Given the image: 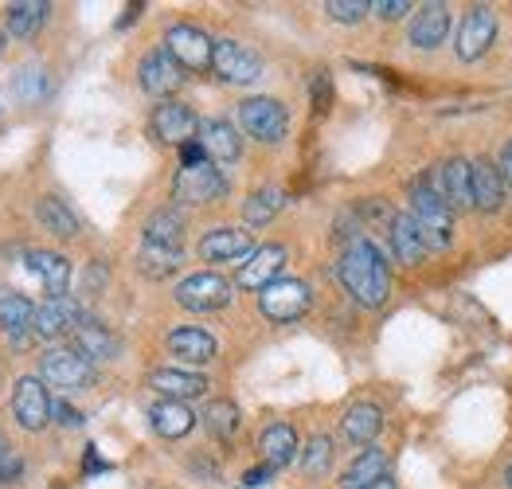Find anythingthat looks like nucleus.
I'll return each instance as SVG.
<instances>
[{
	"instance_id": "obj_1",
	"label": "nucleus",
	"mask_w": 512,
	"mask_h": 489,
	"mask_svg": "<svg viewBox=\"0 0 512 489\" xmlns=\"http://www.w3.org/2000/svg\"><path fill=\"white\" fill-rule=\"evenodd\" d=\"M337 274H341L344 290H348L360 306H368V310L384 306L387 294H391V274H387L384 255H380V247H376L372 239H364V235L344 247L341 263H337Z\"/></svg>"
},
{
	"instance_id": "obj_2",
	"label": "nucleus",
	"mask_w": 512,
	"mask_h": 489,
	"mask_svg": "<svg viewBox=\"0 0 512 489\" xmlns=\"http://www.w3.org/2000/svg\"><path fill=\"white\" fill-rule=\"evenodd\" d=\"M407 216L415 223V231L423 235L427 251H446L450 247V239H454V212L434 192V184H427V180L411 184V212Z\"/></svg>"
},
{
	"instance_id": "obj_3",
	"label": "nucleus",
	"mask_w": 512,
	"mask_h": 489,
	"mask_svg": "<svg viewBox=\"0 0 512 489\" xmlns=\"http://www.w3.org/2000/svg\"><path fill=\"white\" fill-rule=\"evenodd\" d=\"M40 376L47 384H55V388L75 392V388H90L94 384V364L79 349H71V345H55V349H47L40 356Z\"/></svg>"
},
{
	"instance_id": "obj_4",
	"label": "nucleus",
	"mask_w": 512,
	"mask_h": 489,
	"mask_svg": "<svg viewBox=\"0 0 512 489\" xmlns=\"http://www.w3.org/2000/svg\"><path fill=\"white\" fill-rule=\"evenodd\" d=\"M165 51L180 71H212L215 40L208 32H200L196 24H172L165 32Z\"/></svg>"
},
{
	"instance_id": "obj_5",
	"label": "nucleus",
	"mask_w": 512,
	"mask_h": 489,
	"mask_svg": "<svg viewBox=\"0 0 512 489\" xmlns=\"http://www.w3.org/2000/svg\"><path fill=\"white\" fill-rule=\"evenodd\" d=\"M239 126L262 145H278L290 130V114L278 98H247L239 106Z\"/></svg>"
},
{
	"instance_id": "obj_6",
	"label": "nucleus",
	"mask_w": 512,
	"mask_h": 489,
	"mask_svg": "<svg viewBox=\"0 0 512 489\" xmlns=\"http://www.w3.org/2000/svg\"><path fill=\"white\" fill-rule=\"evenodd\" d=\"M309 302H313V290L301 282V278H278V282H270L262 294H258V310L262 317H270V321H298L301 313L309 310Z\"/></svg>"
},
{
	"instance_id": "obj_7",
	"label": "nucleus",
	"mask_w": 512,
	"mask_h": 489,
	"mask_svg": "<svg viewBox=\"0 0 512 489\" xmlns=\"http://www.w3.org/2000/svg\"><path fill=\"white\" fill-rule=\"evenodd\" d=\"M176 302L192 313H215L231 302V282H227L223 274H212V270L188 274V278L176 286Z\"/></svg>"
},
{
	"instance_id": "obj_8",
	"label": "nucleus",
	"mask_w": 512,
	"mask_h": 489,
	"mask_svg": "<svg viewBox=\"0 0 512 489\" xmlns=\"http://www.w3.org/2000/svg\"><path fill=\"white\" fill-rule=\"evenodd\" d=\"M212 71L223 83L247 87V83H258V79H262V59H258L247 44H239V40H215Z\"/></svg>"
},
{
	"instance_id": "obj_9",
	"label": "nucleus",
	"mask_w": 512,
	"mask_h": 489,
	"mask_svg": "<svg viewBox=\"0 0 512 489\" xmlns=\"http://www.w3.org/2000/svg\"><path fill=\"white\" fill-rule=\"evenodd\" d=\"M172 196L180 204H212V200L227 196V177L215 169L212 161L192 165V169H180V177L172 184Z\"/></svg>"
},
{
	"instance_id": "obj_10",
	"label": "nucleus",
	"mask_w": 512,
	"mask_h": 489,
	"mask_svg": "<svg viewBox=\"0 0 512 489\" xmlns=\"http://www.w3.org/2000/svg\"><path fill=\"white\" fill-rule=\"evenodd\" d=\"M86 321L83 306H79V298H47L36 317H32V333L40 337V341H55V337H67V333H75L79 325Z\"/></svg>"
},
{
	"instance_id": "obj_11",
	"label": "nucleus",
	"mask_w": 512,
	"mask_h": 489,
	"mask_svg": "<svg viewBox=\"0 0 512 489\" xmlns=\"http://www.w3.org/2000/svg\"><path fill=\"white\" fill-rule=\"evenodd\" d=\"M12 415L24 431H43L51 423V396L40 376H20L12 392Z\"/></svg>"
},
{
	"instance_id": "obj_12",
	"label": "nucleus",
	"mask_w": 512,
	"mask_h": 489,
	"mask_svg": "<svg viewBox=\"0 0 512 489\" xmlns=\"http://www.w3.org/2000/svg\"><path fill=\"white\" fill-rule=\"evenodd\" d=\"M497 40V16H493V8H485V4H477L466 12V20H462V28H458V59H481L489 47Z\"/></svg>"
},
{
	"instance_id": "obj_13",
	"label": "nucleus",
	"mask_w": 512,
	"mask_h": 489,
	"mask_svg": "<svg viewBox=\"0 0 512 489\" xmlns=\"http://www.w3.org/2000/svg\"><path fill=\"white\" fill-rule=\"evenodd\" d=\"M153 134L161 137L165 145H188V141H196L200 134V118L192 114V106H184V102H161L157 110H153Z\"/></svg>"
},
{
	"instance_id": "obj_14",
	"label": "nucleus",
	"mask_w": 512,
	"mask_h": 489,
	"mask_svg": "<svg viewBox=\"0 0 512 489\" xmlns=\"http://www.w3.org/2000/svg\"><path fill=\"white\" fill-rule=\"evenodd\" d=\"M137 83L145 94H153V98H169L176 90L184 87V71L172 63L169 51H149L145 59H141V67H137Z\"/></svg>"
},
{
	"instance_id": "obj_15",
	"label": "nucleus",
	"mask_w": 512,
	"mask_h": 489,
	"mask_svg": "<svg viewBox=\"0 0 512 489\" xmlns=\"http://www.w3.org/2000/svg\"><path fill=\"white\" fill-rule=\"evenodd\" d=\"M255 239L243 227H215L200 239V259L204 263H235V259H251Z\"/></svg>"
},
{
	"instance_id": "obj_16",
	"label": "nucleus",
	"mask_w": 512,
	"mask_h": 489,
	"mask_svg": "<svg viewBox=\"0 0 512 489\" xmlns=\"http://www.w3.org/2000/svg\"><path fill=\"white\" fill-rule=\"evenodd\" d=\"M434 192L450 204V212H466V208H473V161H462V157L446 161V165L438 169Z\"/></svg>"
},
{
	"instance_id": "obj_17",
	"label": "nucleus",
	"mask_w": 512,
	"mask_h": 489,
	"mask_svg": "<svg viewBox=\"0 0 512 489\" xmlns=\"http://www.w3.org/2000/svg\"><path fill=\"white\" fill-rule=\"evenodd\" d=\"M282 267H286V247H278V243L255 247L251 259L239 267V286L243 290H266L270 282H278Z\"/></svg>"
},
{
	"instance_id": "obj_18",
	"label": "nucleus",
	"mask_w": 512,
	"mask_h": 489,
	"mask_svg": "<svg viewBox=\"0 0 512 489\" xmlns=\"http://www.w3.org/2000/svg\"><path fill=\"white\" fill-rule=\"evenodd\" d=\"M196 141L204 145V153H208L212 165H231V161H239V153H243V137H239V130H235L231 122H223V118L200 122Z\"/></svg>"
},
{
	"instance_id": "obj_19",
	"label": "nucleus",
	"mask_w": 512,
	"mask_h": 489,
	"mask_svg": "<svg viewBox=\"0 0 512 489\" xmlns=\"http://www.w3.org/2000/svg\"><path fill=\"white\" fill-rule=\"evenodd\" d=\"M149 388H157L165 400H196L208 392V380L200 372H188V368H153L149 372Z\"/></svg>"
},
{
	"instance_id": "obj_20",
	"label": "nucleus",
	"mask_w": 512,
	"mask_h": 489,
	"mask_svg": "<svg viewBox=\"0 0 512 489\" xmlns=\"http://www.w3.org/2000/svg\"><path fill=\"white\" fill-rule=\"evenodd\" d=\"M450 32V8L446 4H423L415 16H411V28H407V40L415 47H438Z\"/></svg>"
},
{
	"instance_id": "obj_21",
	"label": "nucleus",
	"mask_w": 512,
	"mask_h": 489,
	"mask_svg": "<svg viewBox=\"0 0 512 489\" xmlns=\"http://www.w3.org/2000/svg\"><path fill=\"white\" fill-rule=\"evenodd\" d=\"M169 353L176 356L180 364H212L215 353H219V345H215L212 333L184 325V329H172L169 333Z\"/></svg>"
},
{
	"instance_id": "obj_22",
	"label": "nucleus",
	"mask_w": 512,
	"mask_h": 489,
	"mask_svg": "<svg viewBox=\"0 0 512 489\" xmlns=\"http://www.w3.org/2000/svg\"><path fill=\"white\" fill-rule=\"evenodd\" d=\"M28 270L36 274L43 290L51 298H67V286H71V263L55 251H28Z\"/></svg>"
},
{
	"instance_id": "obj_23",
	"label": "nucleus",
	"mask_w": 512,
	"mask_h": 489,
	"mask_svg": "<svg viewBox=\"0 0 512 489\" xmlns=\"http://www.w3.org/2000/svg\"><path fill=\"white\" fill-rule=\"evenodd\" d=\"M258 450H262V462H266L270 470H282V466H290L301 454L298 431H294L290 423H270V427L262 431V439H258Z\"/></svg>"
},
{
	"instance_id": "obj_24",
	"label": "nucleus",
	"mask_w": 512,
	"mask_h": 489,
	"mask_svg": "<svg viewBox=\"0 0 512 489\" xmlns=\"http://www.w3.org/2000/svg\"><path fill=\"white\" fill-rule=\"evenodd\" d=\"M71 349H79V353L94 364V360H114V356L122 353V341L102 325V321H90L86 317L83 325L75 329V341H71Z\"/></svg>"
},
{
	"instance_id": "obj_25",
	"label": "nucleus",
	"mask_w": 512,
	"mask_h": 489,
	"mask_svg": "<svg viewBox=\"0 0 512 489\" xmlns=\"http://www.w3.org/2000/svg\"><path fill=\"white\" fill-rule=\"evenodd\" d=\"M149 427L161 435V439H184L192 427H196V415L192 407L180 400H161L149 407Z\"/></svg>"
},
{
	"instance_id": "obj_26",
	"label": "nucleus",
	"mask_w": 512,
	"mask_h": 489,
	"mask_svg": "<svg viewBox=\"0 0 512 489\" xmlns=\"http://www.w3.org/2000/svg\"><path fill=\"white\" fill-rule=\"evenodd\" d=\"M505 204V180L489 157L473 161V208L477 212H497Z\"/></svg>"
},
{
	"instance_id": "obj_27",
	"label": "nucleus",
	"mask_w": 512,
	"mask_h": 489,
	"mask_svg": "<svg viewBox=\"0 0 512 489\" xmlns=\"http://www.w3.org/2000/svg\"><path fill=\"white\" fill-rule=\"evenodd\" d=\"M341 431H344V439H348V443L372 446V439L384 431V411H380L376 403H352V407L344 411Z\"/></svg>"
},
{
	"instance_id": "obj_28",
	"label": "nucleus",
	"mask_w": 512,
	"mask_h": 489,
	"mask_svg": "<svg viewBox=\"0 0 512 489\" xmlns=\"http://www.w3.org/2000/svg\"><path fill=\"white\" fill-rule=\"evenodd\" d=\"M387 466H391V458H387L380 446H372V450H360V454L352 458V466L344 470L341 486L344 489H364V486H372V482L387 478Z\"/></svg>"
},
{
	"instance_id": "obj_29",
	"label": "nucleus",
	"mask_w": 512,
	"mask_h": 489,
	"mask_svg": "<svg viewBox=\"0 0 512 489\" xmlns=\"http://www.w3.org/2000/svg\"><path fill=\"white\" fill-rule=\"evenodd\" d=\"M32 317H36V306L24 298V294H16V290H0V329L20 345L24 341V333L32 329Z\"/></svg>"
},
{
	"instance_id": "obj_30",
	"label": "nucleus",
	"mask_w": 512,
	"mask_h": 489,
	"mask_svg": "<svg viewBox=\"0 0 512 489\" xmlns=\"http://www.w3.org/2000/svg\"><path fill=\"white\" fill-rule=\"evenodd\" d=\"M387 235H391V251H395L399 263H407V267H419V263H423L427 243H423V235L415 231L411 216H395V223H391Z\"/></svg>"
},
{
	"instance_id": "obj_31",
	"label": "nucleus",
	"mask_w": 512,
	"mask_h": 489,
	"mask_svg": "<svg viewBox=\"0 0 512 489\" xmlns=\"http://www.w3.org/2000/svg\"><path fill=\"white\" fill-rule=\"evenodd\" d=\"M145 243L149 247H180L184 243V216L176 208H161L145 220Z\"/></svg>"
},
{
	"instance_id": "obj_32",
	"label": "nucleus",
	"mask_w": 512,
	"mask_h": 489,
	"mask_svg": "<svg viewBox=\"0 0 512 489\" xmlns=\"http://www.w3.org/2000/svg\"><path fill=\"white\" fill-rule=\"evenodd\" d=\"M36 220H40L55 239H75V235H79V216H75L63 200H55V196H43L40 204H36Z\"/></svg>"
},
{
	"instance_id": "obj_33",
	"label": "nucleus",
	"mask_w": 512,
	"mask_h": 489,
	"mask_svg": "<svg viewBox=\"0 0 512 489\" xmlns=\"http://www.w3.org/2000/svg\"><path fill=\"white\" fill-rule=\"evenodd\" d=\"M47 12H51V8H47L43 0H20V4H8V32H12L16 40H32V36L43 28Z\"/></svg>"
},
{
	"instance_id": "obj_34",
	"label": "nucleus",
	"mask_w": 512,
	"mask_h": 489,
	"mask_svg": "<svg viewBox=\"0 0 512 489\" xmlns=\"http://www.w3.org/2000/svg\"><path fill=\"white\" fill-rule=\"evenodd\" d=\"M282 204H286V192L282 188H274V184H266V188H258L247 196V204H243V216L247 223H270L278 212H282Z\"/></svg>"
},
{
	"instance_id": "obj_35",
	"label": "nucleus",
	"mask_w": 512,
	"mask_h": 489,
	"mask_svg": "<svg viewBox=\"0 0 512 489\" xmlns=\"http://www.w3.org/2000/svg\"><path fill=\"white\" fill-rule=\"evenodd\" d=\"M184 263V251L180 247H141V255H137V267L141 274H149V278H169L172 270Z\"/></svg>"
},
{
	"instance_id": "obj_36",
	"label": "nucleus",
	"mask_w": 512,
	"mask_h": 489,
	"mask_svg": "<svg viewBox=\"0 0 512 489\" xmlns=\"http://www.w3.org/2000/svg\"><path fill=\"white\" fill-rule=\"evenodd\" d=\"M298 458H301V470H305L309 478H321V474L333 466V439H329V435H313Z\"/></svg>"
},
{
	"instance_id": "obj_37",
	"label": "nucleus",
	"mask_w": 512,
	"mask_h": 489,
	"mask_svg": "<svg viewBox=\"0 0 512 489\" xmlns=\"http://www.w3.org/2000/svg\"><path fill=\"white\" fill-rule=\"evenodd\" d=\"M204 423H208V431H212L215 439H235V431H239V407L231 400L208 403Z\"/></svg>"
},
{
	"instance_id": "obj_38",
	"label": "nucleus",
	"mask_w": 512,
	"mask_h": 489,
	"mask_svg": "<svg viewBox=\"0 0 512 489\" xmlns=\"http://www.w3.org/2000/svg\"><path fill=\"white\" fill-rule=\"evenodd\" d=\"M325 12H329L337 24H360V20L372 12V4H368V0H329Z\"/></svg>"
},
{
	"instance_id": "obj_39",
	"label": "nucleus",
	"mask_w": 512,
	"mask_h": 489,
	"mask_svg": "<svg viewBox=\"0 0 512 489\" xmlns=\"http://www.w3.org/2000/svg\"><path fill=\"white\" fill-rule=\"evenodd\" d=\"M372 12H376L380 20H399L403 12H411V4H407V0H376Z\"/></svg>"
},
{
	"instance_id": "obj_40",
	"label": "nucleus",
	"mask_w": 512,
	"mask_h": 489,
	"mask_svg": "<svg viewBox=\"0 0 512 489\" xmlns=\"http://www.w3.org/2000/svg\"><path fill=\"white\" fill-rule=\"evenodd\" d=\"M51 415H59V423H63V427H79V423H83V415L63 400H51Z\"/></svg>"
},
{
	"instance_id": "obj_41",
	"label": "nucleus",
	"mask_w": 512,
	"mask_h": 489,
	"mask_svg": "<svg viewBox=\"0 0 512 489\" xmlns=\"http://www.w3.org/2000/svg\"><path fill=\"white\" fill-rule=\"evenodd\" d=\"M313 94H317V110H325V106H329V79H325V71H317Z\"/></svg>"
},
{
	"instance_id": "obj_42",
	"label": "nucleus",
	"mask_w": 512,
	"mask_h": 489,
	"mask_svg": "<svg viewBox=\"0 0 512 489\" xmlns=\"http://www.w3.org/2000/svg\"><path fill=\"white\" fill-rule=\"evenodd\" d=\"M497 173H501V180L512 188V141L505 145V153H501V165H497Z\"/></svg>"
},
{
	"instance_id": "obj_43",
	"label": "nucleus",
	"mask_w": 512,
	"mask_h": 489,
	"mask_svg": "<svg viewBox=\"0 0 512 489\" xmlns=\"http://www.w3.org/2000/svg\"><path fill=\"white\" fill-rule=\"evenodd\" d=\"M102 278H106V270H102V263H94V267L86 270V282H90V294H98V286H102Z\"/></svg>"
},
{
	"instance_id": "obj_44",
	"label": "nucleus",
	"mask_w": 512,
	"mask_h": 489,
	"mask_svg": "<svg viewBox=\"0 0 512 489\" xmlns=\"http://www.w3.org/2000/svg\"><path fill=\"white\" fill-rule=\"evenodd\" d=\"M270 474H274L270 466H258V470H247V478H243V482H247V486H262Z\"/></svg>"
},
{
	"instance_id": "obj_45",
	"label": "nucleus",
	"mask_w": 512,
	"mask_h": 489,
	"mask_svg": "<svg viewBox=\"0 0 512 489\" xmlns=\"http://www.w3.org/2000/svg\"><path fill=\"white\" fill-rule=\"evenodd\" d=\"M86 470H106V466H102V462H98V454H94V446H90V450H86Z\"/></svg>"
},
{
	"instance_id": "obj_46",
	"label": "nucleus",
	"mask_w": 512,
	"mask_h": 489,
	"mask_svg": "<svg viewBox=\"0 0 512 489\" xmlns=\"http://www.w3.org/2000/svg\"><path fill=\"white\" fill-rule=\"evenodd\" d=\"M364 489H395V482H391V478H380V482H372V486H364Z\"/></svg>"
},
{
	"instance_id": "obj_47",
	"label": "nucleus",
	"mask_w": 512,
	"mask_h": 489,
	"mask_svg": "<svg viewBox=\"0 0 512 489\" xmlns=\"http://www.w3.org/2000/svg\"><path fill=\"white\" fill-rule=\"evenodd\" d=\"M12 458V450H8V443H4V435H0V462H8Z\"/></svg>"
},
{
	"instance_id": "obj_48",
	"label": "nucleus",
	"mask_w": 512,
	"mask_h": 489,
	"mask_svg": "<svg viewBox=\"0 0 512 489\" xmlns=\"http://www.w3.org/2000/svg\"><path fill=\"white\" fill-rule=\"evenodd\" d=\"M505 482H509V489H512V466L505 470Z\"/></svg>"
}]
</instances>
